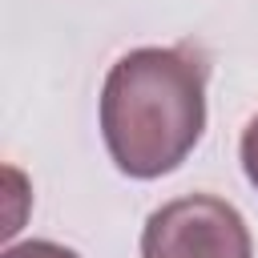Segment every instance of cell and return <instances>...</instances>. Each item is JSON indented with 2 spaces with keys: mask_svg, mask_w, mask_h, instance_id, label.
<instances>
[{
  "mask_svg": "<svg viewBox=\"0 0 258 258\" xmlns=\"http://www.w3.org/2000/svg\"><path fill=\"white\" fill-rule=\"evenodd\" d=\"M242 173H246V181L258 189V113L250 117V125L242 129Z\"/></svg>",
  "mask_w": 258,
  "mask_h": 258,
  "instance_id": "obj_5",
  "label": "cell"
},
{
  "mask_svg": "<svg viewBox=\"0 0 258 258\" xmlns=\"http://www.w3.org/2000/svg\"><path fill=\"white\" fill-rule=\"evenodd\" d=\"M206 129V64L189 48H133L101 85V137L125 177L173 173Z\"/></svg>",
  "mask_w": 258,
  "mask_h": 258,
  "instance_id": "obj_1",
  "label": "cell"
},
{
  "mask_svg": "<svg viewBox=\"0 0 258 258\" xmlns=\"http://www.w3.org/2000/svg\"><path fill=\"white\" fill-rule=\"evenodd\" d=\"M141 258H254V238L226 198L185 194L145 218Z\"/></svg>",
  "mask_w": 258,
  "mask_h": 258,
  "instance_id": "obj_2",
  "label": "cell"
},
{
  "mask_svg": "<svg viewBox=\"0 0 258 258\" xmlns=\"http://www.w3.org/2000/svg\"><path fill=\"white\" fill-rule=\"evenodd\" d=\"M4 181H8V198H12V214L4 218V226H0V234H4V242H8V238H12L16 230H20V222H24V214H20V206H24V202H28L32 194H28V181H24V173H20L16 165H8V169H4Z\"/></svg>",
  "mask_w": 258,
  "mask_h": 258,
  "instance_id": "obj_3",
  "label": "cell"
},
{
  "mask_svg": "<svg viewBox=\"0 0 258 258\" xmlns=\"http://www.w3.org/2000/svg\"><path fill=\"white\" fill-rule=\"evenodd\" d=\"M0 258H81L77 250L60 246V242H48V238H32V242H16V246H4Z\"/></svg>",
  "mask_w": 258,
  "mask_h": 258,
  "instance_id": "obj_4",
  "label": "cell"
}]
</instances>
